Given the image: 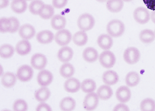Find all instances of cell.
I'll return each instance as SVG.
<instances>
[{
    "instance_id": "obj_6",
    "label": "cell",
    "mask_w": 155,
    "mask_h": 111,
    "mask_svg": "<svg viewBox=\"0 0 155 111\" xmlns=\"http://www.w3.org/2000/svg\"><path fill=\"white\" fill-rule=\"evenodd\" d=\"M72 38L71 34L68 30L62 29L56 33L54 40L55 42L59 45L64 46L70 42Z\"/></svg>"
},
{
    "instance_id": "obj_37",
    "label": "cell",
    "mask_w": 155,
    "mask_h": 111,
    "mask_svg": "<svg viewBox=\"0 0 155 111\" xmlns=\"http://www.w3.org/2000/svg\"><path fill=\"white\" fill-rule=\"evenodd\" d=\"M28 107L27 103L22 99L16 100L14 103L13 106L14 111H25L27 110Z\"/></svg>"
},
{
    "instance_id": "obj_24",
    "label": "cell",
    "mask_w": 155,
    "mask_h": 111,
    "mask_svg": "<svg viewBox=\"0 0 155 111\" xmlns=\"http://www.w3.org/2000/svg\"><path fill=\"white\" fill-rule=\"evenodd\" d=\"M72 39L74 43L79 46L85 45L88 40V37L85 31H81L77 32L73 35Z\"/></svg>"
},
{
    "instance_id": "obj_7",
    "label": "cell",
    "mask_w": 155,
    "mask_h": 111,
    "mask_svg": "<svg viewBox=\"0 0 155 111\" xmlns=\"http://www.w3.org/2000/svg\"><path fill=\"white\" fill-rule=\"evenodd\" d=\"M33 70L29 66L24 65L20 66L18 69L16 76L20 81L26 82L29 81L32 78Z\"/></svg>"
},
{
    "instance_id": "obj_26",
    "label": "cell",
    "mask_w": 155,
    "mask_h": 111,
    "mask_svg": "<svg viewBox=\"0 0 155 111\" xmlns=\"http://www.w3.org/2000/svg\"><path fill=\"white\" fill-rule=\"evenodd\" d=\"M139 38L141 41L143 43H151L155 39V32L149 29H144L140 32Z\"/></svg>"
},
{
    "instance_id": "obj_22",
    "label": "cell",
    "mask_w": 155,
    "mask_h": 111,
    "mask_svg": "<svg viewBox=\"0 0 155 111\" xmlns=\"http://www.w3.org/2000/svg\"><path fill=\"white\" fill-rule=\"evenodd\" d=\"M97 95L101 99L106 100L110 99L112 96L113 92L111 88L107 85H102L98 89Z\"/></svg>"
},
{
    "instance_id": "obj_36",
    "label": "cell",
    "mask_w": 155,
    "mask_h": 111,
    "mask_svg": "<svg viewBox=\"0 0 155 111\" xmlns=\"http://www.w3.org/2000/svg\"><path fill=\"white\" fill-rule=\"evenodd\" d=\"M12 28V23L9 18L2 17L0 19V31L2 33L9 32Z\"/></svg>"
},
{
    "instance_id": "obj_43",
    "label": "cell",
    "mask_w": 155,
    "mask_h": 111,
    "mask_svg": "<svg viewBox=\"0 0 155 111\" xmlns=\"http://www.w3.org/2000/svg\"><path fill=\"white\" fill-rule=\"evenodd\" d=\"M9 4L8 0H0V8L1 9L7 7Z\"/></svg>"
},
{
    "instance_id": "obj_1",
    "label": "cell",
    "mask_w": 155,
    "mask_h": 111,
    "mask_svg": "<svg viewBox=\"0 0 155 111\" xmlns=\"http://www.w3.org/2000/svg\"><path fill=\"white\" fill-rule=\"evenodd\" d=\"M125 29L124 23L121 21L117 19L110 21L106 27L108 34L114 38H117L122 35L124 32Z\"/></svg>"
},
{
    "instance_id": "obj_10",
    "label": "cell",
    "mask_w": 155,
    "mask_h": 111,
    "mask_svg": "<svg viewBox=\"0 0 155 111\" xmlns=\"http://www.w3.org/2000/svg\"><path fill=\"white\" fill-rule=\"evenodd\" d=\"M53 76L52 73L47 70L40 71L37 76V81L39 85L42 86H46L52 82Z\"/></svg>"
},
{
    "instance_id": "obj_44",
    "label": "cell",
    "mask_w": 155,
    "mask_h": 111,
    "mask_svg": "<svg viewBox=\"0 0 155 111\" xmlns=\"http://www.w3.org/2000/svg\"><path fill=\"white\" fill-rule=\"evenodd\" d=\"M150 18L152 22L155 24V10L151 12Z\"/></svg>"
},
{
    "instance_id": "obj_15",
    "label": "cell",
    "mask_w": 155,
    "mask_h": 111,
    "mask_svg": "<svg viewBox=\"0 0 155 111\" xmlns=\"http://www.w3.org/2000/svg\"><path fill=\"white\" fill-rule=\"evenodd\" d=\"M54 38L53 33L48 30H43L38 33L36 36L37 41L42 44H48L51 42Z\"/></svg>"
},
{
    "instance_id": "obj_38",
    "label": "cell",
    "mask_w": 155,
    "mask_h": 111,
    "mask_svg": "<svg viewBox=\"0 0 155 111\" xmlns=\"http://www.w3.org/2000/svg\"><path fill=\"white\" fill-rule=\"evenodd\" d=\"M12 23V28L9 33H14L16 32L19 28L20 23L17 18L14 17H9Z\"/></svg>"
},
{
    "instance_id": "obj_11",
    "label": "cell",
    "mask_w": 155,
    "mask_h": 111,
    "mask_svg": "<svg viewBox=\"0 0 155 111\" xmlns=\"http://www.w3.org/2000/svg\"><path fill=\"white\" fill-rule=\"evenodd\" d=\"M20 36L25 40L30 39L33 38L35 34V28L29 24H25L21 25L18 30Z\"/></svg>"
},
{
    "instance_id": "obj_39",
    "label": "cell",
    "mask_w": 155,
    "mask_h": 111,
    "mask_svg": "<svg viewBox=\"0 0 155 111\" xmlns=\"http://www.w3.org/2000/svg\"><path fill=\"white\" fill-rule=\"evenodd\" d=\"M68 0H52L53 6L56 8H61L67 5Z\"/></svg>"
},
{
    "instance_id": "obj_16",
    "label": "cell",
    "mask_w": 155,
    "mask_h": 111,
    "mask_svg": "<svg viewBox=\"0 0 155 111\" xmlns=\"http://www.w3.org/2000/svg\"><path fill=\"white\" fill-rule=\"evenodd\" d=\"M15 50L18 54L24 56L29 54L31 50L30 43L26 40H21L19 41L15 46Z\"/></svg>"
},
{
    "instance_id": "obj_13",
    "label": "cell",
    "mask_w": 155,
    "mask_h": 111,
    "mask_svg": "<svg viewBox=\"0 0 155 111\" xmlns=\"http://www.w3.org/2000/svg\"><path fill=\"white\" fill-rule=\"evenodd\" d=\"M97 42L99 46L104 50L110 49L113 44V40L111 36L107 34H102L97 38Z\"/></svg>"
},
{
    "instance_id": "obj_9",
    "label": "cell",
    "mask_w": 155,
    "mask_h": 111,
    "mask_svg": "<svg viewBox=\"0 0 155 111\" xmlns=\"http://www.w3.org/2000/svg\"><path fill=\"white\" fill-rule=\"evenodd\" d=\"M47 59L43 54L36 53L31 57V63L32 66L35 69L41 70L46 66L47 63Z\"/></svg>"
},
{
    "instance_id": "obj_20",
    "label": "cell",
    "mask_w": 155,
    "mask_h": 111,
    "mask_svg": "<svg viewBox=\"0 0 155 111\" xmlns=\"http://www.w3.org/2000/svg\"><path fill=\"white\" fill-rule=\"evenodd\" d=\"M66 23L65 18L62 15L57 14L52 17L51 20L52 28L55 30H60L63 29Z\"/></svg>"
},
{
    "instance_id": "obj_5",
    "label": "cell",
    "mask_w": 155,
    "mask_h": 111,
    "mask_svg": "<svg viewBox=\"0 0 155 111\" xmlns=\"http://www.w3.org/2000/svg\"><path fill=\"white\" fill-rule=\"evenodd\" d=\"M133 16L135 21L140 24L147 23L150 18L149 11L143 7H139L135 9L134 12Z\"/></svg>"
},
{
    "instance_id": "obj_45",
    "label": "cell",
    "mask_w": 155,
    "mask_h": 111,
    "mask_svg": "<svg viewBox=\"0 0 155 111\" xmlns=\"http://www.w3.org/2000/svg\"><path fill=\"white\" fill-rule=\"evenodd\" d=\"M97 2H104L106 1H107V0H96Z\"/></svg>"
},
{
    "instance_id": "obj_21",
    "label": "cell",
    "mask_w": 155,
    "mask_h": 111,
    "mask_svg": "<svg viewBox=\"0 0 155 111\" xmlns=\"http://www.w3.org/2000/svg\"><path fill=\"white\" fill-rule=\"evenodd\" d=\"M11 7L15 13L21 14L26 10L27 4L25 0H13L11 3Z\"/></svg>"
},
{
    "instance_id": "obj_41",
    "label": "cell",
    "mask_w": 155,
    "mask_h": 111,
    "mask_svg": "<svg viewBox=\"0 0 155 111\" xmlns=\"http://www.w3.org/2000/svg\"><path fill=\"white\" fill-rule=\"evenodd\" d=\"M147 8L154 11L155 10V0H143Z\"/></svg>"
},
{
    "instance_id": "obj_28",
    "label": "cell",
    "mask_w": 155,
    "mask_h": 111,
    "mask_svg": "<svg viewBox=\"0 0 155 111\" xmlns=\"http://www.w3.org/2000/svg\"><path fill=\"white\" fill-rule=\"evenodd\" d=\"M61 109L63 111H71L76 106L74 100L70 97H65L61 101L59 105Z\"/></svg>"
},
{
    "instance_id": "obj_31",
    "label": "cell",
    "mask_w": 155,
    "mask_h": 111,
    "mask_svg": "<svg viewBox=\"0 0 155 111\" xmlns=\"http://www.w3.org/2000/svg\"><path fill=\"white\" fill-rule=\"evenodd\" d=\"M54 11L52 6L50 5L45 4L40 10L38 15L41 18L48 19L53 16Z\"/></svg>"
},
{
    "instance_id": "obj_19",
    "label": "cell",
    "mask_w": 155,
    "mask_h": 111,
    "mask_svg": "<svg viewBox=\"0 0 155 111\" xmlns=\"http://www.w3.org/2000/svg\"><path fill=\"white\" fill-rule=\"evenodd\" d=\"M82 56L84 60L89 63L96 61L98 57L97 51L94 48L88 47L86 48L83 51Z\"/></svg>"
},
{
    "instance_id": "obj_23",
    "label": "cell",
    "mask_w": 155,
    "mask_h": 111,
    "mask_svg": "<svg viewBox=\"0 0 155 111\" xmlns=\"http://www.w3.org/2000/svg\"><path fill=\"white\" fill-rule=\"evenodd\" d=\"M122 0H107L106 2V7L110 12L117 13L120 11L124 6Z\"/></svg>"
},
{
    "instance_id": "obj_46",
    "label": "cell",
    "mask_w": 155,
    "mask_h": 111,
    "mask_svg": "<svg viewBox=\"0 0 155 111\" xmlns=\"http://www.w3.org/2000/svg\"><path fill=\"white\" fill-rule=\"evenodd\" d=\"M122 0L123 1H124L125 2H130L133 0Z\"/></svg>"
},
{
    "instance_id": "obj_14",
    "label": "cell",
    "mask_w": 155,
    "mask_h": 111,
    "mask_svg": "<svg viewBox=\"0 0 155 111\" xmlns=\"http://www.w3.org/2000/svg\"><path fill=\"white\" fill-rule=\"evenodd\" d=\"M73 55L72 49L68 46H64L58 51L57 57L59 60L62 62H67L70 60Z\"/></svg>"
},
{
    "instance_id": "obj_47",
    "label": "cell",
    "mask_w": 155,
    "mask_h": 111,
    "mask_svg": "<svg viewBox=\"0 0 155 111\" xmlns=\"http://www.w3.org/2000/svg\"><path fill=\"white\" fill-rule=\"evenodd\" d=\"M27 0V1H31V0Z\"/></svg>"
},
{
    "instance_id": "obj_32",
    "label": "cell",
    "mask_w": 155,
    "mask_h": 111,
    "mask_svg": "<svg viewBox=\"0 0 155 111\" xmlns=\"http://www.w3.org/2000/svg\"><path fill=\"white\" fill-rule=\"evenodd\" d=\"M14 51V48L12 46L8 44H5L0 47V56L3 58H8L13 56Z\"/></svg>"
},
{
    "instance_id": "obj_29",
    "label": "cell",
    "mask_w": 155,
    "mask_h": 111,
    "mask_svg": "<svg viewBox=\"0 0 155 111\" xmlns=\"http://www.w3.org/2000/svg\"><path fill=\"white\" fill-rule=\"evenodd\" d=\"M61 75L65 78L71 77L74 72V69L73 66L69 63H65L61 67L60 69Z\"/></svg>"
},
{
    "instance_id": "obj_30",
    "label": "cell",
    "mask_w": 155,
    "mask_h": 111,
    "mask_svg": "<svg viewBox=\"0 0 155 111\" xmlns=\"http://www.w3.org/2000/svg\"><path fill=\"white\" fill-rule=\"evenodd\" d=\"M140 80L139 74L135 72H130L126 76L125 82L127 86L132 87L137 85Z\"/></svg>"
},
{
    "instance_id": "obj_48",
    "label": "cell",
    "mask_w": 155,
    "mask_h": 111,
    "mask_svg": "<svg viewBox=\"0 0 155 111\" xmlns=\"http://www.w3.org/2000/svg\"><path fill=\"white\" fill-rule=\"evenodd\" d=\"M154 32H155V31H154Z\"/></svg>"
},
{
    "instance_id": "obj_34",
    "label": "cell",
    "mask_w": 155,
    "mask_h": 111,
    "mask_svg": "<svg viewBox=\"0 0 155 111\" xmlns=\"http://www.w3.org/2000/svg\"><path fill=\"white\" fill-rule=\"evenodd\" d=\"M44 5V3L41 0H34L29 5V11L34 15H38Z\"/></svg>"
},
{
    "instance_id": "obj_33",
    "label": "cell",
    "mask_w": 155,
    "mask_h": 111,
    "mask_svg": "<svg viewBox=\"0 0 155 111\" xmlns=\"http://www.w3.org/2000/svg\"><path fill=\"white\" fill-rule=\"evenodd\" d=\"M96 85L95 82L92 79H86L81 83V88L83 91L85 93H91L95 90Z\"/></svg>"
},
{
    "instance_id": "obj_3",
    "label": "cell",
    "mask_w": 155,
    "mask_h": 111,
    "mask_svg": "<svg viewBox=\"0 0 155 111\" xmlns=\"http://www.w3.org/2000/svg\"><path fill=\"white\" fill-rule=\"evenodd\" d=\"M140 57L139 50L134 47H130L124 51L123 57L125 61L128 64H133L136 63Z\"/></svg>"
},
{
    "instance_id": "obj_17",
    "label": "cell",
    "mask_w": 155,
    "mask_h": 111,
    "mask_svg": "<svg viewBox=\"0 0 155 111\" xmlns=\"http://www.w3.org/2000/svg\"><path fill=\"white\" fill-rule=\"evenodd\" d=\"M64 87L65 90L68 92L75 93L79 90L80 83L79 80L75 78H70L65 81Z\"/></svg>"
},
{
    "instance_id": "obj_25",
    "label": "cell",
    "mask_w": 155,
    "mask_h": 111,
    "mask_svg": "<svg viewBox=\"0 0 155 111\" xmlns=\"http://www.w3.org/2000/svg\"><path fill=\"white\" fill-rule=\"evenodd\" d=\"M16 81L15 75L10 72H7L3 75L1 82L2 85L6 88H10L14 86Z\"/></svg>"
},
{
    "instance_id": "obj_35",
    "label": "cell",
    "mask_w": 155,
    "mask_h": 111,
    "mask_svg": "<svg viewBox=\"0 0 155 111\" xmlns=\"http://www.w3.org/2000/svg\"><path fill=\"white\" fill-rule=\"evenodd\" d=\"M140 108L142 111H154L155 101L153 99L150 98L144 99L140 103Z\"/></svg>"
},
{
    "instance_id": "obj_8",
    "label": "cell",
    "mask_w": 155,
    "mask_h": 111,
    "mask_svg": "<svg viewBox=\"0 0 155 111\" xmlns=\"http://www.w3.org/2000/svg\"><path fill=\"white\" fill-rule=\"evenodd\" d=\"M99 99L97 95L92 92L88 94L84 98L83 102L84 108L87 110L94 109L97 106Z\"/></svg>"
},
{
    "instance_id": "obj_27",
    "label": "cell",
    "mask_w": 155,
    "mask_h": 111,
    "mask_svg": "<svg viewBox=\"0 0 155 111\" xmlns=\"http://www.w3.org/2000/svg\"><path fill=\"white\" fill-rule=\"evenodd\" d=\"M50 94V92L48 88L45 87H42L35 91V97L38 101L43 102L49 98Z\"/></svg>"
},
{
    "instance_id": "obj_4",
    "label": "cell",
    "mask_w": 155,
    "mask_h": 111,
    "mask_svg": "<svg viewBox=\"0 0 155 111\" xmlns=\"http://www.w3.org/2000/svg\"><path fill=\"white\" fill-rule=\"evenodd\" d=\"M99 60L104 67L110 68L112 67L116 61V57L113 52L110 51H105L100 55Z\"/></svg>"
},
{
    "instance_id": "obj_12",
    "label": "cell",
    "mask_w": 155,
    "mask_h": 111,
    "mask_svg": "<svg viewBox=\"0 0 155 111\" xmlns=\"http://www.w3.org/2000/svg\"><path fill=\"white\" fill-rule=\"evenodd\" d=\"M116 97L117 100L122 103H126L130 100L131 96V91L129 88L126 86H122L117 90Z\"/></svg>"
},
{
    "instance_id": "obj_18",
    "label": "cell",
    "mask_w": 155,
    "mask_h": 111,
    "mask_svg": "<svg viewBox=\"0 0 155 111\" xmlns=\"http://www.w3.org/2000/svg\"><path fill=\"white\" fill-rule=\"evenodd\" d=\"M119 76L114 71L108 70L104 72L102 76L103 82L108 85H114L119 80Z\"/></svg>"
},
{
    "instance_id": "obj_2",
    "label": "cell",
    "mask_w": 155,
    "mask_h": 111,
    "mask_svg": "<svg viewBox=\"0 0 155 111\" xmlns=\"http://www.w3.org/2000/svg\"><path fill=\"white\" fill-rule=\"evenodd\" d=\"M95 20L93 17L88 13L81 15L77 20V25L79 28L84 31L91 29L94 27Z\"/></svg>"
},
{
    "instance_id": "obj_40",
    "label": "cell",
    "mask_w": 155,
    "mask_h": 111,
    "mask_svg": "<svg viewBox=\"0 0 155 111\" xmlns=\"http://www.w3.org/2000/svg\"><path fill=\"white\" fill-rule=\"evenodd\" d=\"M37 111H51V109L47 104L45 103H41L39 104L36 108Z\"/></svg>"
},
{
    "instance_id": "obj_42",
    "label": "cell",
    "mask_w": 155,
    "mask_h": 111,
    "mask_svg": "<svg viewBox=\"0 0 155 111\" xmlns=\"http://www.w3.org/2000/svg\"><path fill=\"white\" fill-rule=\"evenodd\" d=\"M114 111H128L129 109L126 105L120 103L117 105L114 108Z\"/></svg>"
}]
</instances>
